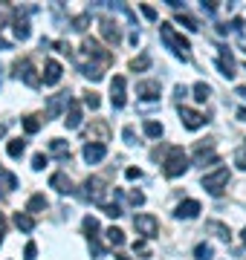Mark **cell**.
I'll return each instance as SVG.
<instances>
[{"label":"cell","mask_w":246,"mask_h":260,"mask_svg":"<svg viewBox=\"0 0 246 260\" xmlns=\"http://www.w3.org/2000/svg\"><path fill=\"white\" fill-rule=\"evenodd\" d=\"M160 35H162V41L168 44V49H174L177 58H182V61L191 58V44L182 35H177V29L171 26V23H160Z\"/></svg>","instance_id":"1"},{"label":"cell","mask_w":246,"mask_h":260,"mask_svg":"<svg viewBox=\"0 0 246 260\" xmlns=\"http://www.w3.org/2000/svg\"><path fill=\"white\" fill-rule=\"evenodd\" d=\"M189 171V156H186V150L182 148H174L168 150V156H165V162H162V174L168 179H177V177H182Z\"/></svg>","instance_id":"2"},{"label":"cell","mask_w":246,"mask_h":260,"mask_svg":"<svg viewBox=\"0 0 246 260\" xmlns=\"http://www.w3.org/2000/svg\"><path fill=\"white\" fill-rule=\"evenodd\" d=\"M81 52H84L87 58H93V61H99V67H107L113 64V52H107V49H102V44L96 41V38H84L81 41Z\"/></svg>","instance_id":"3"},{"label":"cell","mask_w":246,"mask_h":260,"mask_svg":"<svg viewBox=\"0 0 246 260\" xmlns=\"http://www.w3.org/2000/svg\"><path fill=\"white\" fill-rule=\"evenodd\" d=\"M226 182H229V168H218V171H211V174H206V177H203V188H206L211 197L223 194Z\"/></svg>","instance_id":"4"},{"label":"cell","mask_w":246,"mask_h":260,"mask_svg":"<svg viewBox=\"0 0 246 260\" xmlns=\"http://www.w3.org/2000/svg\"><path fill=\"white\" fill-rule=\"evenodd\" d=\"M84 234L87 240H90V251H93V257H104V246L99 243V220L87 214L84 217Z\"/></svg>","instance_id":"5"},{"label":"cell","mask_w":246,"mask_h":260,"mask_svg":"<svg viewBox=\"0 0 246 260\" xmlns=\"http://www.w3.org/2000/svg\"><path fill=\"white\" fill-rule=\"evenodd\" d=\"M133 225H136V232L142 234V237H157L160 234V220L151 217V214H136L133 217Z\"/></svg>","instance_id":"6"},{"label":"cell","mask_w":246,"mask_h":260,"mask_svg":"<svg viewBox=\"0 0 246 260\" xmlns=\"http://www.w3.org/2000/svg\"><path fill=\"white\" fill-rule=\"evenodd\" d=\"M15 75H18L26 87H41V78H38V73H35V67H32L29 58H23V61L15 64Z\"/></svg>","instance_id":"7"},{"label":"cell","mask_w":246,"mask_h":260,"mask_svg":"<svg viewBox=\"0 0 246 260\" xmlns=\"http://www.w3.org/2000/svg\"><path fill=\"white\" fill-rule=\"evenodd\" d=\"M84 197L90 200V203H96V205H104V194H107V188H104V179L102 177H90L84 182Z\"/></svg>","instance_id":"8"},{"label":"cell","mask_w":246,"mask_h":260,"mask_svg":"<svg viewBox=\"0 0 246 260\" xmlns=\"http://www.w3.org/2000/svg\"><path fill=\"white\" fill-rule=\"evenodd\" d=\"M110 104H113L116 110H122L125 104H128V95H125V75H113V81H110Z\"/></svg>","instance_id":"9"},{"label":"cell","mask_w":246,"mask_h":260,"mask_svg":"<svg viewBox=\"0 0 246 260\" xmlns=\"http://www.w3.org/2000/svg\"><path fill=\"white\" fill-rule=\"evenodd\" d=\"M177 113H180V121H182V124H186L189 130H200V127H203V124L208 121L203 113L191 110V107H182V104H180V110H177Z\"/></svg>","instance_id":"10"},{"label":"cell","mask_w":246,"mask_h":260,"mask_svg":"<svg viewBox=\"0 0 246 260\" xmlns=\"http://www.w3.org/2000/svg\"><path fill=\"white\" fill-rule=\"evenodd\" d=\"M81 156H84L87 165H96V162H102V159L107 156V148H104V142H87Z\"/></svg>","instance_id":"11"},{"label":"cell","mask_w":246,"mask_h":260,"mask_svg":"<svg viewBox=\"0 0 246 260\" xmlns=\"http://www.w3.org/2000/svg\"><path fill=\"white\" fill-rule=\"evenodd\" d=\"M67 107H70V113H67V119H64L67 130H78L81 127V121H84V116H81V104H78L76 99H70Z\"/></svg>","instance_id":"12"},{"label":"cell","mask_w":246,"mask_h":260,"mask_svg":"<svg viewBox=\"0 0 246 260\" xmlns=\"http://www.w3.org/2000/svg\"><path fill=\"white\" fill-rule=\"evenodd\" d=\"M99 26H102V35L107 38L110 44H119V41H122V29H119V23H116L113 18H102Z\"/></svg>","instance_id":"13"},{"label":"cell","mask_w":246,"mask_h":260,"mask_svg":"<svg viewBox=\"0 0 246 260\" xmlns=\"http://www.w3.org/2000/svg\"><path fill=\"white\" fill-rule=\"evenodd\" d=\"M218 70H220V75H226V78H235V58H232V52H229V47H220Z\"/></svg>","instance_id":"14"},{"label":"cell","mask_w":246,"mask_h":260,"mask_svg":"<svg viewBox=\"0 0 246 260\" xmlns=\"http://www.w3.org/2000/svg\"><path fill=\"white\" fill-rule=\"evenodd\" d=\"M136 95L145 102H157L160 99V81H139L136 84Z\"/></svg>","instance_id":"15"},{"label":"cell","mask_w":246,"mask_h":260,"mask_svg":"<svg viewBox=\"0 0 246 260\" xmlns=\"http://www.w3.org/2000/svg\"><path fill=\"white\" fill-rule=\"evenodd\" d=\"M197 214H200V203H197V200H186V203L177 205V217H180V220H194Z\"/></svg>","instance_id":"16"},{"label":"cell","mask_w":246,"mask_h":260,"mask_svg":"<svg viewBox=\"0 0 246 260\" xmlns=\"http://www.w3.org/2000/svg\"><path fill=\"white\" fill-rule=\"evenodd\" d=\"M61 73H64V70H61V64H58V61H47V70H44V84H47V87H55V84L61 81Z\"/></svg>","instance_id":"17"},{"label":"cell","mask_w":246,"mask_h":260,"mask_svg":"<svg viewBox=\"0 0 246 260\" xmlns=\"http://www.w3.org/2000/svg\"><path fill=\"white\" fill-rule=\"evenodd\" d=\"M49 185L55 188L58 194H73V182H70V177H67V174H61V171L49 177Z\"/></svg>","instance_id":"18"},{"label":"cell","mask_w":246,"mask_h":260,"mask_svg":"<svg viewBox=\"0 0 246 260\" xmlns=\"http://www.w3.org/2000/svg\"><path fill=\"white\" fill-rule=\"evenodd\" d=\"M15 188H18V177L9 174L6 168L0 165V197H6L9 191H15Z\"/></svg>","instance_id":"19"},{"label":"cell","mask_w":246,"mask_h":260,"mask_svg":"<svg viewBox=\"0 0 246 260\" xmlns=\"http://www.w3.org/2000/svg\"><path fill=\"white\" fill-rule=\"evenodd\" d=\"M67 102H70V99H67L64 93L52 95V99H49V104H47V119H58V116H61V110L67 107Z\"/></svg>","instance_id":"20"},{"label":"cell","mask_w":246,"mask_h":260,"mask_svg":"<svg viewBox=\"0 0 246 260\" xmlns=\"http://www.w3.org/2000/svg\"><path fill=\"white\" fill-rule=\"evenodd\" d=\"M29 35H32V29H29V20L20 18V12L15 9V38L18 41H29Z\"/></svg>","instance_id":"21"},{"label":"cell","mask_w":246,"mask_h":260,"mask_svg":"<svg viewBox=\"0 0 246 260\" xmlns=\"http://www.w3.org/2000/svg\"><path fill=\"white\" fill-rule=\"evenodd\" d=\"M206 162H218V153H214L211 148L206 150L203 145H200L197 153H194V165H203V168H206Z\"/></svg>","instance_id":"22"},{"label":"cell","mask_w":246,"mask_h":260,"mask_svg":"<svg viewBox=\"0 0 246 260\" xmlns=\"http://www.w3.org/2000/svg\"><path fill=\"white\" fill-rule=\"evenodd\" d=\"M49 153L58 156V159H70V148H67L64 139H52V142H49Z\"/></svg>","instance_id":"23"},{"label":"cell","mask_w":246,"mask_h":260,"mask_svg":"<svg viewBox=\"0 0 246 260\" xmlns=\"http://www.w3.org/2000/svg\"><path fill=\"white\" fill-rule=\"evenodd\" d=\"M206 232H214V234L220 237V240H229V237H232V232H229V225L218 223V220H208V223H206Z\"/></svg>","instance_id":"24"},{"label":"cell","mask_w":246,"mask_h":260,"mask_svg":"<svg viewBox=\"0 0 246 260\" xmlns=\"http://www.w3.org/2000/svg\"><path fill=\"white\" fill-rule=\"evenodd\" d=\"M15 225H18L20 232H32V229H35V220H32V214L18 211V214H15Z\"/></svg>","instance_id":"25"},{"label":"cell","mask_w":246,"mask_h":260,"mask_svg":"<svg viewBox=\"0 0 246 260\" xmlns=\"http://www.w3.org/2000/svg\"><path fill=\"white\" fill-rule=\"evenodd\" d=\"M23 150H26V142H23V139H12L9 145H6V153H9L12 159L23 156Z\"/></svg>","instance_id":"26"},{"label":"cell","mask_w":246,"mask_h":260,"mask_svg":"<svg viewBox=\"0 0 246 260\" xmlns=\"http://www.w3.org/2000/svg\"><path fill=\"white\" fill-rule=\"evenodd\" d=\"M177 23H182V26H186V29H191V32H197V29H200V23H197V20H194V18H191V15H189V12H177Z\"/></svg>","instance_id":"27"},{"label":"cell","mask_w":246,"mask_h":260,"mask_svg":"<svg viewBox=\"0 0 246 260\" xmlns=\"http://www.w3.org/2000/svg\"><path fill=\"white\" fill-rule=\"evenodd\" d=\"M81 70H84V75L90 78V81H102V78H104V70L99 64H84Z\"/></svg>","instance_id":"28"},{"label":"cell","mask_w":246,"mask_h":260,"mask_svg":"<svg viewBox=\"0 0 246 260\" xmlns=\"http://www.w3.org/2000/svg\"><path fill=\"white\" fill-rule=\"evenodd\" d=\"M44 208H47V197L44 194H35L32 200H29V205H26V211H32V214L44 211Z\"/></svg>","instance_id":"29"},{"label":"cell","mask_w":246,"mask_h":260,"mask_svg":"<svg viewBox=\"0 0 246 260\" xmlns=\"http://www.w3.org/2000/svg\"><path fill=\"white\" fill-rule=\"evenodd\" d=\"M107 240H110V246H125V232L122 229H113V225H110V229H107Z\"/></svg>","instance_id":"30"},{"label":"cell","mask_w":246,"mask_h":260,"mask_svg":"<svg viewBox=\"0 0 246 260\" xmlns=\"http://www.w3.org/2000/svg\"><path fill=\"white\" fill-rule=\"evenodd\" d=\"M208 95H211V87H208L206 81H197V84H194V99H197V102H206Z\"/></svg>","instance_id":"31"},{"label":"cell","mask_w":246,"mask_h":260,"mask_svg":"<svg viewBox=\"0 0 246 260\" xmlns=\"http://www.w3.org/2000/svg\"><path fill=\"white\" fill-rule=\"evenodd\" d=\"M23 130H26L29 136H32V133H38V130H41V119H38V116H26V119H23Z\"/></svg>","instance_id":"32"},{"label":"cell","mask_w":246,"mask_h":260,"mask_svg":"<svg viewBox=\"0 0 246 260\" xmlns=\"http://www.w3.org/2000/svg\"><path fill=\"white\" fill-rule=\"evenodd\" d=\"M145 136L160 139V136H162V124H160V121H145Z\"/></svg>","instance_id":"33"},{"label":"cell","mask_w":246,"mask_h":260,"mask_svg":"<svg viewBox=\"0 0 246 260\" xmlns=\"http://www.w3.org/2000/svg\"><path fill=\"white\" fill-rule=\"evenodd\" d=\"M211 254H214V251H211L208 243H200L197 249H194V257H197V260H211Z\"/></svg>","instance_id":"34"},{"label":"cell","mask_w":246,"mask_h":260,"mask_svg":"<svg viewBox=\"0 0 246 260\" xmlns=\"http://www.w3.org/2000/svg\"><path fill=\"white\" fill-rule=\"evenodd\" d=\"M148 67H151V58H148V55H139V58H133V61H131L133 73H136V70H148Z\"/></svg>","instance_id":"35"},{"label":"cell","mask_w":246,"mask_h":260,"mask_svg":"<svg viewBox=\"0 0 246 260\" xmlns=\"http://www.w3.org/2000/svg\"><path fill=\"white\" fill-rule=\"evenodd\" d=\"M84 104L90 107V110H99V104H102V99H99L96 93H90V90H87V93H84Z\"/></svg>","instance_id":"36"},{"label":"cell","mask_w":246,"mask_h":260,"mask_svg":"<svg viewBox=\"0 0 246 260\" xmlns=\"http://www.w3.org/2000/svg\"><path fill=\"white\" fill-rule=\"evenodd\" d=\"M87 23H90V15H78V18H73V29H76V32H84Z\"/></svg>","instance_id":"37"},{"label":"cell","mask_w":246,"mask_h":260,"mask_svg":"<svg viewBox=\"0 0 246 260\" xmlns=\"http://www.w3.org/2000/svg\"><path fill=\"white\" fill-rule=\"evenodd\" d=\"M102 211L107 214V217H122V208H119L116 203H113V205H110V203H104V205H102Z\"/></svg>","instance_id":"38"},{"label":"cell","mask_w":246,"mask_h":260,"mask_svg":"<svg viewBox=\"0 0 246 260\" xmlns=\"http://www.w3.org/2000/svg\"><path fill=\"white\" fill-rule=\"evenodd\" d=\"M32 168H35V171H44V168H47V156H44V153H35V156H32Z\"/></svg>","instance_id":"39"},{"label":"cell","mask_w":246,"mask_h":260,"mask_svg":"<svg viewBox=\"0 0 246 260\" xmlns=\"http://www.w3.org/2000/svg\"><path fill=\"white\" fill-rule=\"evenodd\" d=\"M200 9L206 12V15H214V12H218V0H203V3H200Z\"/></svg>","instance_id":"40"},{"label":"cell","mask_w":246,"mask_h":260,"mask_svg":"<svg viewBox=\"0 0 246 260\" xmlns=\"http://www.w3.org/2000/svg\"><path fill=\"white\" fill-rule=\"evenodd\" d=\"M235 165L240 168V171H246V150H243V148L235 150Z\"/></svg>","instance_id":"41"},{"label":"cell","mask_w":246,"mask_h":260,"mask_svg":"<svg viewBox=\"0 0 246 260\" xmlns=\"http://www.w3.org/2000/svg\"><path fill=\"white\" fill-rule=\"evenodd\" d=\"M35 254H38V246H35V243H26V249H23V257H26V260H35Z\"/></svg>","instance_id":"42"},{"label":"cell","mask_w":246,"mask_h":260,"mask_svg":"<svg viewBox=\"0 0 246 260\" xmlns=\"http://www.w3.org/2000/svg\"><path fill=\"white\" fill-rule=\"evenodd\" d=\"M139 9H142V15H145L148 20H157V9H153V6H148V3H142Z\"/></svg>","instance_id":"43"},{"label":"cell","mask_w":246,"mask_h":260,"mask_svg":"<svg viewBox=\"0 0 246 260\" xmlns=\"http://www.w3.org/2000/svg\"><path fill=\"white\" fill-rule=\"evenodd\" d=\"M226 29H232V32H243V18H232V23H229Z\"/></svg>","instance_id":"44"},{"label":"cell","mask_w":246,"mask_h":260,"mask_svg":"<svg viewBox=\"0 0 246 260\" xmlns=\"http://www.w3.org/2000/svg\"><path fill=\"white\" fill-rule=\"evenodd\" d=\"M122 139L128 142V145H136V136H133V127H125V130H122Z\"/></svg>","instance_id":"45"},{"label":"cell","mask_w":246,"mask_h":260,"mask_svg":"<svg viewBox=\"0 0 246 260\" xmlns=\"http://www.w3.org/2000/svg\"><path fill=\"white\" fill-rule=\"evenodd\" d=\"M131 203L133 205H145V194L142 191H131Z\"/></svg>","instance_id":"46"},{"label":"cell","mask_w":246,"mask_h":260,"mask_svg":"<svg viewBox=\"0 0 246 260\" xmlns=\"http://www.w3.org/2000/svg\"><path fill=\"white\" fill-rule=\"evenodd\" d=\"M125 177H128V179H139V177H142V171H139V168H128V171H125Z\"/></svg>","instance_id":"47"},{"label":"cell","mask_w":246,"mask_h":260,"mask_svg":"<svg viewBox=\"0 0 246 260\" xmlns=\"http://www.w3.org/2000/svg\"><path fill=\"white\" fill-rule=\"evenodd\" d=\"M174 93H177V95L182 99V95H189V87H182V84H177V87H174Z\"/></svg>","instance_id":"48"},{"label":"cell","mask_w":246,"mask_h":260,"mask_svg":"<svg viewBox=\"0 0 246 260\" xmlns=\"http://www.w3.org/2000/svg\"><path fill=\"white\" fill-rule=\"evenodd\" d=\"M3 234H6V220H3V214H0V246H3Z\"/></svg>","instance_id":"49"},{"label":"cell","mask_w":246,"mask_h":260,"mask_svg":"<svg viewBox=\"0 0 246 260\" xmlns=\"http://www.w3.org/2000/svg\"><path fill=\"white\" fill-rule=\"evenodd\" d=\"M133 251H142V254H145L148 249H145V243H142V240H136V243H133Z\"/></svg>","instance_id":"50"},{"label":"cell","mask_w":246,"mask_h":260,"mask_svg":"<svg viewBox=\"0 0 246 260\" xmlns=\"http://www.w3.org/2000/svg\"><path fill=\"white\" fill-rule=\"evenodd\" d=\"M235 95H240V99H246V87H237V90H235Z\"/></svg>","instance_id":"51"},{"label":"cell","mask_w":246,"mask_h":260,"mask_svg":"<svg viewBox=\"0 0 246 260\" xmlns=\"http://www.w3.org/2000/svg\"><path fill=\"white\" fill-rule=\"evenodd\" d=\"M237 119H240V121H246V107H240V110H237Z\"/></svg>","instance_id":"52"},{"label":"cell","mask_w":246,"mask_h":260,"mask_svg":"<svg viewBox=\"0 0 246 260\" xmlns=\"http://www.w3.org/2000/svg\"><path fill=\"white\" fill-rule=\"evenodd\" d=\"M3 49H9V41H3V38H0V52H3Z\"/></svg>","instance_id":"53"},{"label":"cell","mask_w":246,"mask_h":260,"mask_svg":"<svg viewBox=\"0 0 246 260\" xmlns=\"http://www.w3.org/2000/svg\"><path fill=\"white\" fill-rule=\"evenodd\" d=\"M116 260H131V257H128V254H116Z\"/></svg>","instance_id":"54"},{"label":"cell","mask_w":246,"mask_h":260,"mask_svg":"<svg viewBox=\"0 0 246 260\" xmlns=\"http://www.w3.org/2000/svg\"><path fill=\"white\" fill-rule=\"evenodd\" d=\"M3 133H6V124H0V139H3Z\"/></svg>","instance_id":"55"},{"label":"cell","mask_w":246,"mask_h":260,"mask_svg":"<svg viewBox=\"0 0 246 260\" xmlns=\"http://www.w3.org/2000/svg\"><path fill=\"white\" fill-rule=\"evenodd\" d=\"M240 237H243V243H246V229H243V234H240Z\"/></svg>","instance_id":"56"},{"label":"cell","mask_w":246,"mask_h":260,"mask_svg":"<svg viewBox=\"0 0 246 260\" xmlns=\"http://www.w3.org/2000/svg\"><path fill=\"white\" fill-rule=\"evenodd\" d=\"M243 142H246V139H243Z\"/></svg>","instance_id":"57"}]
</instances>
